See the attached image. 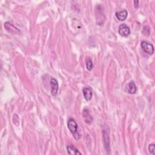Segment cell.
Segmentation results:
<instances>
[{
	"instance_id": "5bb4252c",
	"label": "cell",
	"mask_w": 155,
	"mask_h": 155,
	"mask_svg": "<svg viewBox=\"0 0 155 155\" xmlns=\"http://www.w3.org/2000/svg\"><path fill=\"white\" fill-rule=\"evenodd\" d=\"M13 121L14 124H15L16 126H18L20 123V119L18 116L17 114H14V117H13Z\"/></svg>"
},
{
	"instance_id": "30bf717a",
	"label": "cell",
	"mask_w": 155,
	"mask_h": 155,
	"mask_svg": "<svg viewBox=\"0 0 155 155\" xmlns=\"http://www.w3.org/2000/svg\"><path fill=\"white\" fill-rule=\"evenodd\" d=\"M83 117H84L85 122L87 124H90L93 121V117L91 116L90 112L87 109H85L83 111Z\"/></svg>"
},
{
	"instance_id": "9a60e30c",
	"label": "cell",
	"mask_w": 155,
	"mask_h": 155,
	"mask_svg": "<svg viewBox=\"0 0 155 155\" xmlns=\"http://www.w3.org/2000/svg\"><path fill=\"white\" fill-rule=\"evenodd\" d=\"M134 4H135V8H138L139 7V1H134Z\"/></svg>"
},
{
	"instance_id": "8fae6325",
	"label": "cell",
	"mask_w": 155,
	"mask_h": 155,
	"mask_svg": "<svg viewBox=\"0 0 155 155\" xmlns=\"http://www.w3.org/2000/svg\"><path fill=\"white\" fill-rule=\"evenodd\" d=\"M67 152L69 154L71 155H77V154H82V153L76 148L73 145H68L67 147Z\"/></svg>"
},
{
	"instance_id": "52a82bcc",
	"label": "cell",
	"mask_w": 155,
	"mask_h": 155,
	"mask_svg": "<svg viewBox=\"0 0 155 155\" xmlns=\"http://www.w3.org/2000/svg\"><path fill=\"white\" fill-rule=\"evenodd\" d=\"M126 90L130 94H135L137 92V87L133 81H130L126 86Z\"/></svg>"
},
{
	"instance_id": "4fadbf2b",
	"label": "cell",
	"mask_w": 155,
	"mask_h": 155,
	"mask_svg": "<svg viewBox=\"0 0 155 155\" xmlns=\"http://www.w3.org/2000/svg\"><path fill=\"white\" fill-rule=\"evenodd\" d=\"M148 152L150 154L153 155H155V145L154 144H150L148 145Z\"/></svg>"
},
{
	"instance_id": "277c9868",
	"label": "cell",
	"mask_w": 155,
	"mask_h": 155,
	"mask_svg": "<svg viewBox=\"0 0 155 155\" xmlns=\"http://www.w3.org/2000/svg\"><path fill=\"white\" fill-rule=\"evenodd\" d=\"M118 32L122 37H128L130 34V29L126 24H121L120 27H119Z\"/></svg>"
},
{
	"instance_id": "6da1fadb",
	"label": "cell",
	"mask_w": 155,
	"mask_h": 155,
	"mask_svg": "<svg viewBox=\"0 0 155 155\" xmlns=\"http://www.w3.org/2000/svg\"><path fill=\"white\" fill-rule=\"evenodd\" d=\"M67 127L70 132L73 134L74 138L78 141L80 139V135L78 132V124L73 119H69L67 122Z\"/></svg>"
},
{
	"instance_id": "5b68a950",
	"label": "cell",
	"mask_w": 155,
	"mask_h": 155,
	"mask_svg": "<svg viewBox=\"0 0 155 155\" xmlns=\"http://www.w3.org/2000/svg\"><path fill=\"white\" fill-rule=\"evenodd\" d=\"M50 88L53 97H55L58 93V90L59 88L58 82L55 78H52L50 80Z\"/></svg>"
},
{
	"instance_id": "8992f818",
	"label": "cell",
	"mask_w": 155,
	"mask_h": 155,
	"mask_svg": "<svg viewBox=\"0 0 155 155\" xmlns=\"http://www.w3.org/2000/svg\"><path fill=\"white\" fill-rule=\"evenodd\" d=\"M82 92H83V94H84V97L86 100L87 101H90L92 98V95H93L92 88L88 87H84V88H83Z\"/></svg>"
},
{
	"instance_id": "9c48e42d",
	"label": "cell",
	"mask_w": 155,
	"mask_h": 155,
	"mask_svg": "<svg viewBox=\"0 0 155 155\" xmlns=\"http://www.w3.org/2000/svg\"><path fill=\"white\" fill-rule=\"evenodd\" d=\"M115 15L118 20L124 21L127 18V15H128V12L126 10H123L122 11L116 12Z\"/></svg>"
},
{
	"instance_id": "7a4b0ae2",
	"label": "cell",
	"mask_w": 155,
	"mask_h": 155,
	"mask_svg": "<svg viewBox=\"0 0 155 155\" xmlns=\"http://www.w3.org/2000/svg\"><path fill=\"white\" fill-rule=\"evenodd\" d=\"M141 46V48L142 50L145 53H147V54L149 55H153L154 50V47L152 45V44L148 42V41H142Z\"/></svg>"
},
{
	"instance_id": "ba28073f",
	"label": "cell",
	"mask_w": 155,
	"mask_h": 155,
	"mask_svg": "<svg viewBox=\"0 0 155 155\" xmlns=\"http://www.w3.org/2000/svg\"><path fill=\"white\" fill-rule=\"evenodd\" d=\"M103 140L104 143V146L107 150H110V141L109 133L105 130H103Z\"/></svg>"
},
{
	"instance_id": "7c38bea8",
	"label": "cell",
	"mask_w": 155,
	"mask_h": 155,
	"mask_svg": "<svg viewBox=\"0 0 155 155\" xmlns=\"http://www.w3.org/2000/svg\"><path fill=\"white\" fill-rule=\"evenodd\" d=\"M93 67V64L92 61L91 60L90 58H87V62H86V68L88 70L90 71L92 70Z\"/></svg>"
},
{
	"instance_id": "3957f363",
	"label": "cell",
	"mask_w": 155,
	"mask_h": 155,
	"mask_svg": "<svg viewBox=\"0 0 155 155\" xmlns=\"http://www.w3.org/2000/svg\"><path fill=\"white\" fill-rule=\"evenodd\" d=\"M4 27L6 31L11 34L20 35L21 33L20 30L9 22H5L4 23Z\"/></svg>"
}]
</instances>
